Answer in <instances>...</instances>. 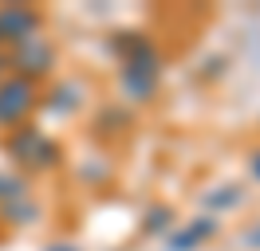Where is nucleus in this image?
I'll return each mask as SVG.
<instances>
[{
    "label": "nucleus",
    "instance_id": "nucleus-1",
    "mask_svg": "<svg viewBox=\"0 0 260 251\" xmlns=\"http://www.w3.org/2000/svg\"><path fill=\"white\" fill-rule=\"evenodd\" d=\"M126 51H122V63H118V91L126 102H154V94L162 87V55L158 47L150 44L146 35L130 31Z\"/></svg>",
    "mask_w": 260,
    "mask_h": 251
},
{
    "label": "nucleus",
    "instance_id": "nucleus-2",
    "mask_svg": "<svg viewBox=\"0 0 260 251\" xmlns=\"http://www.w3.org/2000/svg\"><path fill=\"white\" fill-rule=\"evenodd\" d=\"M4 149H8V157L16 161V169H24V177H28V173H55L67 161L63 157V141L55 138L51 130L32 126V122L8 130Z\"/></svg>",
    "mask_w": 260,
    "mask_h": 251
},
{
    "label": "nucleus",
    "instance_id": "nucleus-3",
    "mask_svg": "<svg viewBox=\"0 0 260 251\" xmlns=\"http://www.w3.org/2000/svg\"><path fill=\"white\" fill-rule=\"evenodd\" d=\"M44 102V91H40V82L24 75H8L0 78V130H16L32 118L36 110Z\"/></svg>",
    "mask_w": 260,
    "mask_h": 251
},
{
    "label": "nucleus",
    "instance_id": "nucleus-4",
    "mask_svg": "<svg viewBox=\"0 0 260 251\" xmlns=\"http://www.w3.org/2000/svg\"><path fill=\"white\" fill-rule=\"evenodd\" d=\"M55 67H59V51H55V44H51L48 35H32V39H24L20 47L8 51V71L32 78V82L48 78Z\"/></svg>",
    "mask_w": 260,
    "mask_h": 251
},
{
    "label": "nucleus",
    "instance_id": "nucleus-5",
    "mask_svg": "<svg viewBox=\"0 0 260 251\" xmlns=\"http://www.w3.org/2000/svg\"><path fill=\"white\" fill-rule=\"evenodd\" d=\"M44 31V12L32 4H0V51L4 47H20Z\"/></svg>",
    "mask_w": 260,
    "mask_h": 251
},
{
    "label": "nucleus",
    "instance_id": "nucleus-6",
    "mask_svg": "<svg viewBox=\"0 0 260 251\" xmlns=\"http://www.w3.org/2000/svg\"><path fill=\"white\" fill-rule=\"evenodd\" d=\"M217 232H221V220H213V216H197V220H185V224H174V232L166 235V251H201Z\"/></svg>",
    "mask_w": 260,
    "mask_h": 251
},
{
    "label": "nucleus",
    "instance_id": "nucleus-7",
    "mask_svg": "<svg viewBox=\"0 0 260 251\" xmlns=\"http://www.w3.org/2000/svg\"><path fill=\"white\" fill-rule=\"evenodd\" d=\"M244 204V188L241 185H213L201 192V208H209L213 220H221L225 212H237Z\"/></svg>",
    "mask_w": 260,
    "mask_h": 251
},
{
    "label": "nucleus",
    "instance_id": "nucleus-8",
    "mask_svg": "<svg viewBox=\"0 0 260 251\" xmlns=\"http://www.w3.org/2000/svg\"><path fill=\"white\" fill-rule=\"evenodd\" d=\"M24 196H32V181H28L24 173H8V169H0V208H4V204L24 200Z\"/></svg>",
    "mask_w": 260,
    "mask_h": 251
},
{
    "label": "nucleus",
    "instance_id": "nucleus-9",
    "mask_svg": "<svg viewBox=\"0 0 260 251\" xmlns=\"http://www.w3.org/2000/svg\"><path fill=\"white\" fill-rule=\"evenodd\" d=\"M174 224H178V212H174L170 204H154L146 216H142V232L146 235H162L166 239V235L174 232Z\"/></svg>",
    "mask_w": 260,
    "mask_h": 251
},
{
    "label": "nucleus",
    "instance_id": "nucleus-10",
    "mask_svg": "<svg viewBox=\"0 0 260 251\" xmlns=\"http://www.w3.org/2000/svg\"><path fill=\"white\" fill-rule=\"evenodd\" d=\"M79 94H83L79 82H63V87H55L40 106H44V110H55V114H71V110L79 106Z\"/></svg>",
    "mask_w": 260,
    "mask_h": 251
},
{
    "label": "nucleus",
    "instance_id": "nucleus-11",
    "mask_svg": "<svg viewBox=\"0 0 260 251\" xmlns=\"http://www.w3.org/2000/svg\"><path fill=\"white\" fill-rule=\"evenodd\" d=\"M0 220L12 224V228H28V224L40 220V208H36L32 196H24V200H16V204H4V208H0Z\"/></svg>",
    "mask_w": 260,
    "mask_h": 251
},
{
    "label": "nucleus",
    "instance_id": "nucleus-12",
    "mask_svg": "<svg viewBox=\"0 0 260 251\" xmlns=\"http://www.w3.org/2000/svg\"><path fill=\"white\" fill-rule=\"evenodd\" d=\"M241 243H244L248 251H260V220H256V224H248V228H244Z\"/></svg>",
    "mask_w": 260,
    "mask_h": 251
},
{
    "label": "nucleus",
    "instance_id": "nucleus-13",
    "mask_svg": "<svg viewBox=\"0 0 260 251\" xmlns=\"http://www.w3.org/2000/svg\"><path fill=\"white\" fill-rule=\"evenodd\" d=\"M248 177H252V181L260 185V149H256L252 157H248Z\"/></svg>",
    "mask_w": 260,
    "mask_h": 251
},
{
    "label": "nucleus",
    "instance_id": "nucleus-14",
    "mask_svg": "<svg viewBox=\"0 0 260 251\" xmlns=\"http://www.w3.org/2000/svg\"><path fill=\"white\" fill-rule=\"evenodd\" d=\"M44 251H83V247H75V243H67V239H59V243H48Z\"/></svg>",
    "mask_w": 260,
    "mask_h": 251
},
{
    "label": "nucleus",
    "instance_id": "nucleus-15",
    "mask_svg": "<svg viewBox=\"0 0 260 251\" xmlns=\"http://www.w3.org/2000/svg\"><path fill=\"white\" fill-rule=\"evenodd\" d=\"M8 75V51H0V78Z\"/></svg>",
    "mask_w": 260,
    "mask_h": 251
}]
</instances>
